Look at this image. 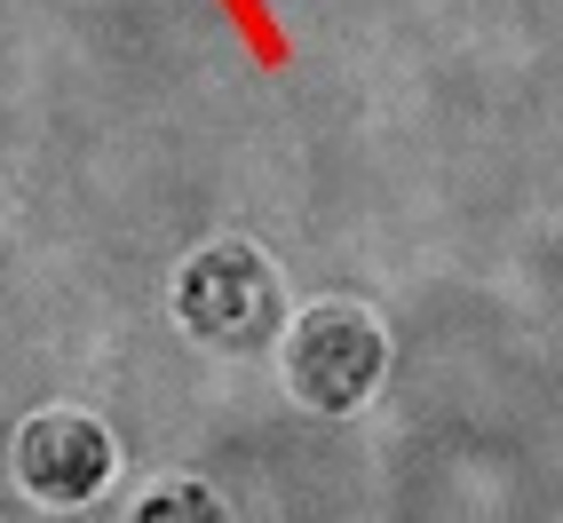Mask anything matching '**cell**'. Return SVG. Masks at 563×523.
Returning <instances> with one entry per match:
<instances>
[{"instance_id": "cell-1", "label": "cell", "mask_w": 563, "mask_h": 523, "mask_svg": "<svg viewBox=\"0 0 563 523\" xmlns=\"http://www.w3.org/2000/svg\"><path fill=\"white\" fill-rule=\"evenodd\" d=\"M175 318H183L191 342L246 357V349H262L286 325V293H278V270L246 238H214V246H199L191 262H183Z\"/></svg>"}, {"instance_id": "cell-2", "label": "cell", "mask_w": 563, "mask_h": 523, "mask_svg": "<svg viewBox=\"0 0 563 523\" xmlns=\"http://www.w3.org/2000/svg\"><path fill=\"white\" fill-rule=\"evenodd\" d=\"M382 325L350 302H318L294 318L286 333V389L310 404V413H357L382 381Z\"/></svg>"}, {"instance_id": "cell-3", "label": "cell", "mask_w": 563, "mask_h": 523, "mask_svg": "<svg viewBox=\"0 0 563 523\" xmlns=\"http://www.w3.org/2000/svg\"><path fill=\"white\" fill-rule=\"evenodd\" d=\"M111 468H120V453L88 413H32L16 429V483L41 508H88L111 483Z\"/></svg>"}, {"instance_id": "cell-4", "label": "cell", "mask_w": 563, "mask_h": 523, "mask_svg": "<svg viewBox=\"0 0 563 523\" xmlns=\"http://www.w3.org/2000/svg\"><path fill=\"white\" fill-rule=\"evenodd\" d=\"M128 523H222V500L207 492V483H152V492L135 500V515Z\"/></svg>"}]
</instances>
